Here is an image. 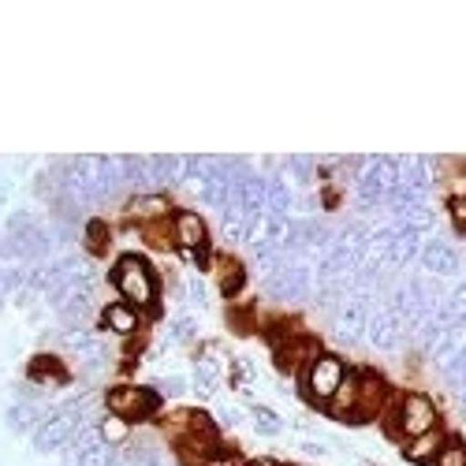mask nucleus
Here are the masks:
<instances>
[{"instance_id": "20e7f679", "label": "nucleus", "mask_w": 466, "mask_h": 466, "mask_svg": "<svg viewBox=\"0 0 466 466\" xmlns=\"http://www.w3.org/2000/svg\"><path fill=\"white\" fill-rule=\"evenodd\" d=\"M108 407H112V414L131 421V418H146L153 407H157V400H153V392H146V388H112Z\"/></svg>"}, {"instance_id": "7ed1b4c3", "label": "nucleus", "mask_w": 466, "mask_h": 466, "mask_svg": "<svg viewBox=\"0 0 466 466\" xmlns=\"http://www.w3.org/2000/svg\"><path fill=\"white\" fill-rule=\"evenodd\" d=\"M433 425H437V410H433V403H430V400H425V396H403L400 433H403L407 441L433 433Z\"/></svg>"}, {"instance_id": "4468645a", "label": "nucleus", "mask_w": 466, "mask_h": 466, "mask_svg": "<svg viewBox=\"0 0 466 466\" xmlns=\"http://www.w3.org/2000/svg\"><path fill=\"white\" fill-rule=\"evenodd\" d=\"M254 466H265V462H254Z\"/></svg>"}, {"instance_id": "0eeeda50", "label": "nucleus", "mask_w": 466, "mask_h": 466, "mask_svg": "<svg viewBox=\"0 0 466 466\" xmlns=\"http://www.w3.org/2000/svg\"><path fill=\"white\" fill-rule=\"evenodd\" d=\"M444 451V437L433 430V433H425V437H414V441H407V459L410 462H437V455Z\"/></svg>"}, {"instance_id": "f257e3e1", "label": "nucleus", "mask_w": 466, "mask_h": 466, "mask_svg": "<svg viewBox=\"0 0 466 466\" xmlns=\"http://www.w3.org/2000/svg\"><path fill=\"white\" fill-rule=\"evenodd\" d=\"M116 288H120L124 299H131L135 306L153 302V277H149L142 258H120L116 261Z\"/></svg>"}, {"instance_id": "f03ea898", "label": "nucleus", "mask_w": 466, "mask_h": 466, "mask_svg": "<svg viewBox=\"0 0 466 466\" xmlns=\"http://www.w3.org/2000/svg\"><path fill=\"white\" fill-rule=\"evenodd\" d=\"M343 362L336 355H321L314 366H309V377H306V388H309V396L314 400H325L332 403V396L339 392V384H343Z\"/></svg>"}, {"instance_id": "6e6552de", "label": "nucleus", "mask_w": 466, "mask_h": 466, "mask_svg": "<svg viewBox=\"0 0 466 466\" xmlns=\"http://www.w3.org/2000/svg\"><path fill=\"white\" fill-rule=\"evenodd\" d=\"M105 325H108V332H116V336H135L138 332V314L131 306H124V302H112L108 309H105Z\"/></svg>"}, {"instance_id": "9b49d317", "label": "nucleus", "mask_w": 466, "mask_h": 466, "mask_svg": "<svg viewBox=\"0 0 466 466\" xmlns=\"http://www.w3.org/2000/svg\"><path fill=\"white\" fill-rule=\"evenodd\" d=\"M373 332H377V336H373L377 347H392V343H396V321H384V318H380V321L373 325Z\"/></svg>"}, {"instance_id": "423d86ee", "label": "nucleus", "mask_w": 466, "mask_h": 466, "mask_svg": "<svg viewBox=\"0 0 466 466\" xmlns=\"http://www.w3.org/2000/svg\"><path fill=\"white\" fill-rule=\"evenodd\" d=\"M421 265L430 268L433 277H444V273H455V254L441 239H433V243L421 247Z\"/></svg>"}, {"instance_id": "1a4fd4ad", "label": "nucleus", "mask_w": 466, "mask_h": 466, "mask_svg": "<svg viewBox=\"0 0 466 466\" xmlns=\"http://www.w3.org/2000/svg\"><path fill=\"white\" fill-rule=\"evenodd\" d=\"M131 209H135V217H165L168 213V202L165 198H138Z\"/></svg>"}, {"instance_id": "f8f14e48", "label": "nucleus", "mask_w": 466, "mask_h": 466, "mask_svg": "<svg viewBox=\"0 0 466 466\" xmlns=\"http://www.w3.org/2000/svg\"><path fill=\"white\" fill-rule=\"evenodd\" d=\"M124 437H127V421L120 414H112L105 421V441H124Z\"/></svg>"}, {"instance_id": "ddd939ff", "label": "nucleus", "mask_w": 466, "mask_h": 466, "mask_svg": "<svg viewBox=\"0 0 466 466\" xmlns=\"http://www.w3.org/2000/svg\"><path fill=\"white\" fill-rule=\"evenodd\" d=\"M451 213L459 224H466V198H451Z\"/></svg>"}, {"instance_id": "9d476101", "label": "nucleus", "mask_w": 466, "mask_h": 466, "mask_svg": "<svg viewBox=\"0 0 466 466\" xmlns=\"http://www.w3.org/2000/svg\"><path fill=\"white\" fill-rule=\"evenodd\" d=\"M433 466H466V448L462 444H444V451L437 455Z\"/></svg>"}, {"instance_id": "39448f33", "label": "nucleus", "mask_w": 466, "mask_h": 466, "mask_svg": "<svg viewBox=\"0 0 466 466\" xmlns=\"http://www.w3.org/2000/svg\"><path fill=\"white\" fill-rule=\"evenodd\" d=\"M176 239L187 250H202L206 247V224H202V217L198 213H179L176 217Z\"/></svg>"}]
</instances>
